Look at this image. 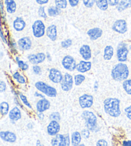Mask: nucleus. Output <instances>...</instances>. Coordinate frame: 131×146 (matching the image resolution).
I'll use <instances>...</instances> for the list:
<instances>
[{
	"label": "nucleus",
	"instance_id": "obj_1",
	"mask_svg": "<svg viewBox=\"0 0 131 146\" xmlns=\"http://www.w3.org/2000/svg\"><path fill=\"white\" fill-rule=\"evenodd\" d=\"M120 101L116 98H107L104 102L105 112L113 117H118L121 114Z\"/></svg>",
	"mask_w": 131,
	"mask_h": 146
},
{
	"label": "nucleus",
	"instance_id": "obj_2",
	"mask_svg": "<svg viewBox=\"0 0 131 146\" xmlns=\"http://www.w3.org/2000/svg\"><path fill=\"white\" fill-rule=\"evenodd\" d=\"M128 68L123 62L115 65L111 70V77L116 81H124L128 78Z\"/></svg>",
	"mask_w": 131,
	"mask_h": 146
},
{
	"label": "nucleus",
	"instance_id": "obj_3",
	"mask_svg": "<svg viewBox=\"0 0 131 146\" xmlns=\"http://www.w3.org/2000/svg\"><path fill=\"white\" fill-rule=\"evenodd\" d=\"M81 117L85 120L86 126L88 129L95 131L97 127V118L94 113L90 111H84L82 113Z\"/></svg>",
	"mask_w": 131,
	"mask_h": 146
},
{
	"label": "nucleus",
	"instance_id": "obj_4",
	"mask_svg": "<svg viewBox=\"0 0 131 146\" xmlns=\"http://www.w3.org/2000/svg\"><path fill=\"white\" fill-rule=\"evenodd\" d=\"M35 87L43 94H44L47 97H56L57 91L54 88L51 86L46 83L42 81H38L35 83Z\"/></svg>",
	"mask_w": 131,
	"mask_h": 146
},
{
	"label": "nucleus",
	"instance_id": "obj_5",
	"mask_svg": "<svg viewBox=\"0 0 131 146\" xmlns=\"http://www.w3.org/2000/svg\"><path fill=\"white\" fill-rule=\"evenodd\" d=\"M51 145L53 146H69L70 144V137L67 135H56L51 140Z\"/></svg>",
	"mask_w": 131,
	"mask_h": 146
},
{
	"label": "nucleus",
	"instance_id": "obj_6",
	"mask_svg": "<svg viewBox=\"0 0 131 146\" xmlns=\"http://www.w3.org/2000/svg\"><path fill=\"white\" fill-rule=\"evenodd\" d=\"M32 30L34 36L37 38H40L44 36L45 34L46 27L41 20H37L32 25Z\"/></svg>",
	"mask_w": 131,
	"mask_h": 146
},
{
	"label": "nucleus",
	"instance_id": "obj_7",
	"mask_svg": "<svg viewBox=\"0 0 131 146\" xmlns=\"http://www.w3.org/2000/svg\"><path fill=\"white\" fill-rule=\"evenodd\" d=\"M62 64L63 66L64 67V68L67 70H69V71L73 72L76 69V62H75L74 57L70 56V55L65 56L62 60Z\"/></svg>",
	"mask_w": 131,
	"mask_h": 146
},
{
	"label": "nucleus",
	"instance_id": "obj_8",
	"mask_svg": "<svg viewBox=\"0 0 131 146\" xmlns=\"http://www.w3.org/2000/svg\"><path fill=\"white\" fill-rule=\"evenodd\" d=\"M112 29L119 34H125L127 31V22L124 19H118L113 25Z\"/></svg>",
	"mask_w": 131,
	"mask_h": 146
},
{
	"label": "nucleus",
	"instance_id": "obj_9",
	"mask_svg": "<svg viewBox=\"0 0 131 146\" xmlns=\"http://www.w3.org/2000/svg\"><path fill=\"white\" fill-rule=\"evenodd\" d=\"M79 102L82 108H91L94 104V97L90 95L84 94L79 97Z\"/></svg>",
	"mask_w": 131,
	"mask_h": 146
},
{
	"label": "nucleus",
	"instance_id": "obj_10",
	"mask_svg": "<svg viewBox=\"0 0 131 146\" xmlns=\"http://www.w3.org/2000/svg\"><path fill=\"white\" fill-rule=\"evenodd\" d=\"M73 78L69 74H65L64 76L62 81L61 82L62 89L65 92H69L72 88L73 86Z\"/></svg>",
	"mask_w": 131,
	"mask_h": 146
},
{
	"label": "nucleus",
	"instance_id": "obj_11",
	"mask_svg": "<svg viewBox=\"0 0 131 146\" xmlns=\"http://www.w3.org/2000/svg\"><path fill=\"white\" fill-rule=\"evenodd\" d=\"M49 78L52 82L58 84V83H61L63 79H64V76L62 75V72L59 71L56 68H51L49 71Z\"/></svg>",
	"mask_w": 131,
	"mask_h": 146
},
{
	"label": "nucleus",
	"instance_id": "obj_12",
	"mask_svg": "<svg viewBox=\"0 0 131 146\" xmlns=\"http://www.w3.org/2000/svg\"><path fill=\"white\" fill-rule=\"evenodd\" d=\"M46 55L44 53H38L37 54H30L28 57L29 61L33 64H38L42 63L45 61Z\"/></svg>",
	"mask_w": 131,
	"mask_h": 146
},
{
	"label": "nucleus",
	"instance_id": "obj_13",
	"mask_svg": "<svg viewBox=\"0 0 131 146\" xmlns=\"http://www.w3.org/2000/svg\"><path fill=\"white\" fill-rule=\"evenodd\" d=\"M128 54V50L127 48L126 47L125 45L122 46H120V45H119L117 52L118 61L121 62L127 61Z\"/></svg>",
	"mask_w": 131,
	"mask_h": 146
},
{
	"label": "nucleus",
	"instance_id": "obj_14",
	"mask_svg": "<svg viewBox=\"0 0 131 146\" xmlns=\"http://www.w3.org/2000/svg\"><path fill=\"white\" fill-rule=\"evenodd\" d=\"M60 130V125L58 121L51 120L47 128V133L51 136H56Z\"/></svg>",
	"mask_w": 131,
	"mask_h": 146
},
{
	"label": "nucleus",
	"instance_id": "obj_15",
	"mask_svg": "<svg viewBox=\"0 0 131 146\" xmlns=\"http://www.w3.org/2000/svg\"><path fill=\"white\" fill-rule=\"evenodd\" d=\"M18 45L19 49L22 51L28 50L31 48V40L28 37H22L18 41Z\"/></svg>",
	"mask_w": 131,
	"mask_h": 146
},
{
	"label": "nucleus",
	"instance_id": "obj_16",
	"mask_svg": "<svg viewBox=\"0 0 131 146\" xmlns=\"http://www.w3.org/2000/svg\"><path fill=\"white\" fill-rule=\"evenodd\" d=\"M0 137L3 140L9 143H14L17 140L16 134L10 131H1Z\"/></svg>",
	"mask_w": 131,
	"mask_h": 146
},
{
	"label": "nucleus",
	"instance_id": "obj_17",
	"mask_svg": "<svg viewBox=\"0 0 131 146\" xmlns=\"http://www.w3.org/2000/svg\"><path fill=\"white\" fill-rule=\"evenodd\" d=\"M50 106H51V104L49 100L45 98H43L37 103V110L40 113H43L45 111L49 110Z\"/></svg>",
	"mask_w": 131,
	"mask_h": 146
},
{
	"label": "nucleus",
	"instance_id": "obj_18",
	"mask_svg": "<svg viewBox=\"0 0 131 146\" xmlns=\"http://www.w3.org/2000/svg\"><path fill=\"white\" fill-rule=\"evenodd\" d=\"M102 30L99 29V28H94V29H90L87 32L88 36H89L90 39L92 41H95L97 39L100 38L102 36Z\"/></svg>",
	"mask_w": 131,
	"mask_h": 146
},
{
	"label": "nucleus",
	"instance_id": "obj_19",
	"mask_svg": "<svg viewBox=\"0 0 131 146\" xmlns=\"http://www.w3.org/2000/svg\"><path fill=\"white\" fill-rule=\"evenodd\" d=\"M79 53L82 57L86 61H88L92 57V50L87 44H84L80 48Z\"/></svg>",
	"mask_w": 131,
	"mask_h": 146
},
{
	"label": "nucleus",
	"instance_id": "obj_20",
	"mask_svg": "<svg viewBox=\"0 0 131 146\" xmlns=\"http://www.w3.org/2000/svg\"><path fill=\"white\" fill-rule=\"evenodd\" d=\"M92 68V62L90 61H81L79 64H77L76 70L77 72L81 73H85L88 72Z\"/></svg>",
	"mask_w": 131,
	"mask_h": 146
},
{
	"label": "nucleus",
	"instance_id": "obj_21",
	"mask_svg": "<svg viewBox=\"0 0 131 146\" xmlns=\"http://www.w3.org/2000/svg\"><path fill=\"white\" fill-rule=\"evenodd\" d=\"M47 36L52 41H55L57 39V28L55 25H51L46 30Z\"/></svg>",
	"mask_w": 131,
	"mask_h": 146
},
{
	"label": "nucleus",
	"instance_id": "obj_22",
	"mask_svg": "<svg viewBox=\"0 0 131 146\" xmlns=\"http://www.w3.org/2000/svg\"><path fill=\"white\" fill-rule=\"evenodd\" d=\"M13 26L14 29L17 32H20L23 31L25 27H26V23L24 21L21 17H17V18L14 20Z\"/></svg>",
	"mask_w": 131,
	"mask_h": 146
},
{
	"label": "nucleus",
	"instance_id": "obj_23",
	"mask_svg": "<svg viewBox=\"0 0 131 146\" xmlns=\"http://www.w3.org/2000/svg\"><path fill=\"white\" fill-rule=\"evenodd\" d=\"M10 119L13 121H17L21 119V113L17 107H15L9 112Z\"/></svg>",
	"mask_w": 131,
	"mask_h": 146
},
{
	"label": "nucleus",
	"instance_id": "obj_24",
	"mask_svg": "<svg viewBox=\"0 0 131 146\" xmlns=\"http://www.w3.org/2000/svg\"><path fill=\"white\" fill-rule=\"evenodd\" d=\"M5 4L6 5L7 11L9 14H13L16 12L17 6L14 0H5Z\"/></svg>",
	"mask_w": 131,
	"mask_h": 146
},
{
	"label": "nucleus",
	"instance_id": "obj_25",
	"mask_svg": "<svg viewBox=\"0 0 131 146\" xmlns=\"http://www.w3.org/2000/svg\"><path fill=\"white\" fill-rule=\"evenodd\" d=\"M114 54V49L112 46L108 45L104 48V59L105 61H109L111 59V58Z\"/></svg>",
	"mask_w": 131,
	"mask_h": 146
},
{
	"label": "nucleus",
	"instance_id": "obj_26",
	"mask_svg": "<svg viewBox=\"0 0 131 146\" xmlns=\"http://www.w3.org/2000/svg\"><path fill=\"white\" fill-rule=\"evenodd\" d=\"M130 7H131V0H121L117 9L118 12H122Z\"/></svg>",
	"mask_w": 131,
	"mask_h": 146
},
{
	"label": "nucleus",
	"instance_id": "obj_27",
	"mask_svg": "<svg viewBox=\"0 0 131 146\" xmlns=\"http://www.w3.org/2000/svg\"><path fill=\"white\" fill-rule=\"evenodd\" d=\"M82 136L80 133L75 131L72 133V136H71V143L72 145L76 146L79 145L81 143V141Z\"/></svg>",
	"mask_w": 131,
	"mask_h": 146
},
{
	"label": "nucleus",
	"instance_id": "obj_28",
	"mask_svg": "<svg viewBox=\"0 0 131 146\" xmlns=\"http://www.w3.org/2000/svg\"><path fill=\"white\" fill-rule=\"evenodd\" d=\"M96 5L98 8L103 11H106L109 6L107 0H96Z\"/></svg>",
	"mask_w": 131,
	"mask_h": 146
},
{
	"label": "nucleus",
	"instance_id": "obj_29",
	"mask_svg": "<svg viewBox=\"0 0 131 146\" xmlns=\"http://www.w3.org/2000/svg\"><path fill=\"white\" fill-rule=\"evenodd\" d=\"M61 13V9L56 6L51 7L48 9V14L51 17H55L58 16Z\"/></svg>",
	"mask_w": 131,
	"mask_h": 146
},
{
	"label": "nucleus",
	"instance_id": "obj_30",
	"mask_svg": "<svg viewBox=\"0 0 131 146\" xmlns=\"http://www.w3.org/2000/svg\"><path fill=\"white\" fill-rule=\"evenodd\" d=\"M0 112L3 116H5L9 112V105L7 102H2L0 104Z\"/></svg>",
	"mask_w": 131,
	"mask_h": 146
},
{
	"label": "nucleus",
	"instance_id": "obj_31",
	"mask_svg": "<svg viewBox=\"0 0 131 146\" xmlns=\"http://www.w3.org/2000/svg\"><path fill=\"white\" fill-rule=\"evenodd\" d=\"M122 85L126 93L128 95H131V79L125 80Z\"/></svg>",
	"mask_w": 131,
	"mask_h": 146
},
{
	"label": "nucleus",
	"instance_id": "obj_32",
	"mask_svg": "<svg viewBox=\"0 0 131 146\" xmlns=\"http://www.w3.org/2000/svg\"><path fill=\"white\" fill-rule=\"evenodd\" d=\"M55 5L60 9H65L67 7V0H55Z\"/></svg>",
	"mask_w": 131,
	"mask_h": 146
},
{
	"label": "nucleus",
	"instance_id": "obj_33",
	"mask_svg": "<svg viewBox=\"0 0 131 146\" xmlns=\"http://www.w3.org/2000/svg\"><path fill=\"white\" fill-rule=\"evenodd\" d=\"M85 80V76L81 74H78L76 75L74 77V82L76 86H79L82 84L83 81H84Z\"/></svg>",
	"mask_w": 131,
	"mask_h": 146
},
{
	"label": "nucleus",
	"instance_id": "obj_34",
	"mask_svg": "<svg viewBox=\"0 0 131 146\" xmlns=\"http://www.w3.org/2000/svg\"><path fill=\"white\" fill-rule=\"evenodd\" d=\"M13 77L15 80H16L20 84H25L26 83V80L19 72L15 73L13 75Z\"/></svg>",
	"mask_w": 131,
	"mask_h": 146
},
{
	"label": "nucleus",
	"instance_id": "obj_35",
	"mask_svg": "<svg viewBox=\"0 0 131 146\" xmlns=\"http://www.w3.org/2000/svg\"><path fill=\"white\" fill-rule=\"evenodd\" d=\"M16 61H17V64H18L19 67L21 70H24V71H26V70L28 69L29 66H28V64L25 63L24 61H21V60H20L19 59V57H16Z\"/></svg>",
	"mask_w": 131,
	"mask_h": 146
},
{
	"label": "nucleus",
	"instance_id": "obj_36",
	"mask_svg": "<svg viewBox=\"0 0 131 146\" xmlns=\"http://www.w3.org/2000/svg\"><path fill=\"white\" fill-rule=\"evenodd\" d=\"M83 4L87 8H92L94 5L95 3H96V0H83Z\"/></svg>",
	"mask_w": 131,
	"mask_h": 146
},
{
	"label": "nucleus",
	"instance_id": "obj_37",
	"mask_svg": "<svg viewBox=\"0 0 131 146\" xmlns=\"http://www.w3.org/2000/svg\"><path fill=\"white\" fill-rule=\"evenodd\" d=\"M19 97L24 105H26V106L28 107L29 108H31V106L29 104V102H28V100L26 96H24V95H22V94H19Z\"/></svg>",
	"mask_w": 131,
	"mask_h": 146
},
{
	"label": "nucleus",
	"instance_id": "obj_38",
	"mask_svg": "<svg viewBox=\"0 0 131 146\" xmlns=\"http://www.w3.org/2000/svg\"><path fill=\"white\" fill-rule=\"evenodd\" d=\"M72 44V41L70 39H68L66 40H64L61 42V45L63 48H67L70 47Z\"/></svg>",
	"mask_w": 131,
	"mask_h": 146
},
{
	"label": "nucleus",
	"instance_id": "obj_39",
	"mask_svg": "<svg viewBox=\"0 0 131 146\" xmlns=\"http://www.w3.org/2000/svg\"><path fill=\"white\" fill-rule=\"evenodd\" d=\"M49 119L51 120H56L58 122L60 120V115L58 112H54L50 115Z\"/></svg>",
	"mask_w": 131,
	"mask_h": 146
},
{
	"label": "nucleus",
	"instance_id": "obj_40",
	"mask_svg": "<svg viewBox=\"0 0 131 146\" xmlns=\"http://www.w3.org/2000/svg\"><path fill=\"white\" fill-rule=\"evenodd\" d=\"M39 15L40 17H43V18H47L46 13L45 12L44 7H40L39 9Z\"/></svg>",
	"mask_w": 131,
	"mask_h": 146
},
{
	"label": "nucleus",
	"instance_id": "obj_41",
	"mask_svg": "<svg viewBox=\"0 0 131 146\" xmlns=\"http://www.w3.org/2000/svg\"><path fill=\"white\" fill-rule=\"evenodd\" d=\"M90 130L88 129V128L87 129H83L81 131V134L82 137L84 138H86H86H88L90 137Z\"/></svg>",
	"mask_w": 131,
	"mask_h": 146
},
{
	"label": "nucleus",
	"instance_id": "obj_42",
	"mask_svg": "<svg viewBox=\"0 0 131 146\" xmlns=\"http://www.w3.org/2000/svg\"><path fill=\"white\" fill-rule=\"evenodd\" d=\"M96 145H97V146H107L108 143L107 141H105L104 139H100V140L97 141Z\"/></svg>",
	"mask_w": 131,
	"mask_h": 146
},
{
	"label": "nucleus",
	"instance_id": "obj_43",
	"mask_svg": "<svg viewBox=\"0 0 131 146\" xmlns=\"http://www.w3.org/2000/svg\"><path fill=\"white\" fill-rule=\"evenodd\" d=\"M125 114H126V115H127L128 119L131 120V106L125 108Z\"/></svg>",
	"mask_w": 131,
	"mask_h": 146
},
{
	"label": "nucleus",
	"instance_id": "obj_44",
	"mask_svg": "<svg viewBox=\"0 0 131 146\" xmlns=\"http://www.w3.org/2000/svg\"><path fill=\"white\" fill-rule=\"evenodd\" d=\"M33 72L35 74L39 75L41 73V68H40L39 66H37V64L33 67Z\"/></svg>",
	"mask_w": 131,
	"mask_h": 146
},
{
	"label": "nucleus",
	"instance_id": "obj_45",
	"mask_svg": "<svg viewBox=\"0 0 131 146\" xmlns=\"http://www.w3.org/2000/svg\"><path fill=\"white\" fill-rule=\"evenodd\" d=\"M109 5L110 6H117L119 3V0H107Z\"/></svg>",
	"mask_w": 131,
	"mask_h": 146
},
{
	"label": "nucleus",
	"instance_id": "obj_46",
	"mask_svg": "<svg viewBox=\"0 0 131 146\" xmlns=\"http://www.w3.org/2000/svg\"><path fill=\"white\" fill-rule=\"evenodd\" d=\"M7 89V86L4 81H1L0 82V92H4Z\"/></svg>",
	"mask_w": 131,
	"mask_h": 146
},
{
	"label": "nucleus",
	"instance_id": "obj_47",
	"mask_svg": "<svg viewBox=\"0 0 131 146\" xmlns=\"http://www.w3.org/2000/svg\"><path fill=\"white\" fill-rule=\"evenodd\" d=\"M70 6L72 7H76L79 3V0H69Z\"/></svg>",
	"mask_w": 131,
	"mask_h": 146
},
{
	"label": "nucleus",
	"instance_id": "obj_48",
	"mask_svg": "<svg viewBox=\"0 0 131 146\" xmlns=\"http://www.w3.org/2000/svg\"><path fill=\"white\" fill-rule=\"evenodd\" d=\"M35 1H36V2L38 4L42 5H44L48 3L49 0H35Z\"/></svg>",
	"mask_w": 131,
	"mask_h": 146
},
{
	"label": "nucleus",
	"instance_id": "obj_49",
	"mask_svg": "<svg viewBox=\"0 0 131 146\" xmlns=\"http://www.w3.org/2000/svg\"><path fill=\"white\" fill-rule=\"evenodd\" d=\"M123 145L131 146V141H124V142H123Z\"/></svg>",
	"mask_w": 131,
	"mask_h": 146
},
{
	"label": "nucleus",
	"instance_id": "obj_50",
	"mask_svg": "<svg viewBox=\"0 0 131 146\" xmlns=\"http://www.w3.org/2000/svg\"><path fill=\"white\" fill-rule=\"evenodd\" d=\"M1 39H3V41L5 42V43H7V40H6V39L4 37V36H3V31H1Z\"/></svg>",
	"mask_w": 131,
	"mask_h": 146
},
{
	"label": "nucleus",
	"instance_id": "obj_51",
	"mask_svg": "<svg viewBox=\"0 0 131 146\" xmlns=\"http://www.w3.org/2000/svg\"><path fill=\"white\" fill-rule=\"evenodd\" d=\"M38 116H39L40 120H42L43 119H44V115H43L42 113H40V112H39V115H38Z\"/></svg>",
	"mask_w": 131,
	"mask_h": 146
},
{
	"label": "nucleus",
	"instance_id": "obj_52",
	"mask_svg": "<svg viewBox=\"0 0 131 146\" xmlns=\"http://www.w3.org/2000/svg\"><path fill=\"white\" fill-rule=\"evenodd\" d=\"M1 10L2 14H3V3H2V1H1Z\"/></svg>",
	"mask_w": 131,
	"mask_h": 146
},
{
	"label": "nucleus",
	"instance_id": "obj_53",
	"mask_svg": "<svg viewBox=\"0 0 131 146\" xmlns=\"http://www.w3.org/2000/svg\"><path fill=\"white\" fill-rule=\"evenodd\" d=\"M35 96H39V97H42V98H44V97L43 96V95H40V94H38V93H35Z\"/></svg>",
	"mask_w": 131,
	"mask_h": 146
},
{
	"label": "nucleus",
	"instance_id": "obj_54",
	"mask_svg": "<svg viewBox=\"0 0 131 146\" xmlns=\"http://www.w3.org/2000/svg\"><path fill=\"white\" fill-rule=\"evenodd\" d=\"M47 58H48V59H49V61H51V58H50V56H49V53H47Z\"/></svg>",
	"mask_w": 131,
	"mask_h": 146
},
{
	"label": "nucleus",
	"instance_id": "obj_55",
	"mask_svg": "<svg viewBox=\"0 0 131 146\" xmlns=\"http://www.w3.org/2000/svg\"><path fill=\"white\" fill-rule=\"evenodd\" d=\"M37 145H41V143H40V140H37Z\"/></svg>",
	"mask_w": 131,
	"mask_h": 146
},
{
	"label": "nucleus",
	"instance_id": "obj_56",
	"mask_svg": "<svg viewBox=\"0 0 131 146\" xmlns=\"http://www.w3.org/2000/svg\"><path fill=\"white\" fill-rule=\"evenodd\" d=\"M130 63H131V61H130Z\"/></svg>",
	"mask_w": 131,
	"mask_h": 146
}]
</instances>
